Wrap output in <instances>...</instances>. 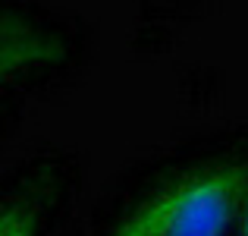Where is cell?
Here are the masks:
<instances>
[{
  "label": "cell",
  "instance_id": "cell-1",
  "mask_svg": "<svg viewBox=\"0 0 248 236\" xmlns=\"http://www.w3.org/2000/svg\"><path fill=\"white\" fill-rule=\"evenodd\" d=\"M248 164H211L148 195L110 236H226L242 214Z\"/></svg>",
  "mask_w": 248,
  "mask_h": 236
},
{
  "label": "cell",
  "instance_id": "cell-2",
  "mask_svg": "<svg viewBox=\"0 0 248 236\" xmlns=\"http://www.w3.org/2000/svg\"><path fill=\"white\" fill-rule=\"evenodd\" d=\"M63 57H66V44L57 32L38 25L29 16L0 10V85Z\"/></svg>",
  "mask_w": 248,
  "mask_h": 236
},
{
  "label": "cell",
  "instance_id": "cell-3",
  "mask_svg": "<svg viewBox=\"0 0 248 236\" xmlns=\"http://www.w3.org/2000/svg\"><path fill=\"white\" fill-rule=\"evenodd\" d=\"M47 208L44 183L29 180L22 189H13L0 199V236H35Z\"/></svg>",
  "mask_w": 248,
  "mask_h": 236
},
{
  "label": "cell",
  "instance_id": "cell-4",
  "mask_svg": "<svg viewBox=\"0 0 248 236\" xmlns=\"http://www.w3.org/2000/svg\"><path fill=\"white\" fill-rule=\"evenodd\" d=\"M239 236H248V192H245V205H242V214H239Z\"/></svg>",
  "mask_w": 248,
  "mask_h": 236
}]
</instances>
